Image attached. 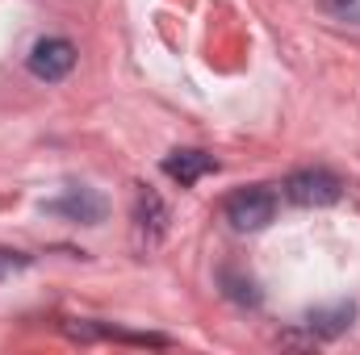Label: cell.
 <instances>
[{"instance_id":"cell-1","label":"cell","mask_w":360,"mask_h":355,"mask_svg":"<svg viewBox=\"0 0 360 355\" xmlns=\"http://www.w3.org/2000/svg\"><path fill=\"white\" fill-rule=\"evenodd\" d=\"M285 196L302 209H327L344 196V184H340V176H331L323 168H302L285 180Z\"/></svg>"},{"instance_id":"cell-2","label":"cell","mask_w":360,"mask_h":355,"mask_svg":"<svg viewBox=\"0 0 360 355\" xmlns=\"http://www.w3.org/2000/svg\"><path fill=\"white\" fill-rule=\"evenodd\" d=\"M272 217H276V192L272 188H239L226 196V222L243 234L264 230Z\"/></svg>"},{"instance_id":"cell-3","label":"cell","mask_w":360,"mask_h":355,"mask_svg":"<svg viewBox=\"0 0 360 355\" xmlns=\"http://www.w3.org/2000/svg\"><path fill=\"white\" fill-rule=\"evenodd\" d=\"M30 76L34 80H46V84H59L63 76H72V67H76V46L68 42V38H42V42H34V51H30Z\"/></svg>"},{"instance_id":"cell-4","label":"cell","mask_w":360,"mask_h":355,"mask_svg":"<svg viewBox=\"0 0 360 355\" xmlns=\"http://www.w3.org/2000/svg\"><path fill=\"white\" fill-rule=\"evenodd\" d=\"M42 209H46V213H59V217H68V222H80V226H101L109 205H105V196L92 192V188H68L59 201H46Z\"/></svg>"},{"instance_id":"cell-5","label":"cell","mask_w":360,"mask_h":355,"mask_svg":"<svg viewBox=\"0 0 360 355\" xmlns=\"http://www.w3.org/2000/svg\"><path fill=\"white\" fill-rule=\"evenodd\" d=\"M134 230L147 234V243H160L164 230H168V209L155 192H139V205H134Z\"/></svg>"},{"instance_id":"cell-6","label":"cell","mask_w":360,"mask_h":355,"mask_svg":"<svg viewBox=\"0 0 360 355\" xmlns=\"http://www.w3.org/2000/svg\"><path fill=\"white\" fill-rule=\"evenodd\" d=\"M218 163L205 155V151H172L168 159H164V172L176 180V184H197L201 176H210Z\"/></svg>"},{"instance_id":"cell-7","label":"cell","mask_w":360,"mask_h":355,"mask_svg":"<svg viewBox=\"0 0 360 355\" xmlns=\"http://www.w3.org/2000/svg\"><path fill=\"white\" fill-rule=\"evenodd\" d=\"M352 318H356V305H352V301H340V305H331V309H310L306 326H310L314 335H323V339H335V335H344V330L352 326Z\"/></svg>"},{"instance_id":"cell-8","label":"cell","mask_w":360,"mask_h":355,"mask_svg":"<svg viewBox=\"0 0 360 355\" xmlns=\"http://www.w3.org/2000/svg\"><path fill=\"white\" fill-rule=\"evenodd\" d=\"M222 293L235 301V305H260V288H256V280L252 276H239L235 267H222Z\"/></svg>"},{"instance_id":"cell-9","label":"cell","mask_w":360,"mask_h":355,"mask_svg":"<svg viewBox=\"0 0 360 355\" xmlns=\"http://www.w3.org/2000/svg\"><path fill=\"white\" fill-rule=\"evenodd\" d=\"M25 264V255H17V251H0V280L13 272V267H21Z\"/></svg>"},{"instance_id":"cell-10","label":"cell","mask_w":360,"mask_h":355,"mask_svg":"<svg viewBox=\"0 0 360 355\" xmlns=\"http://www.w3.org/2000/svg\"><path fill=\"white\" fill-rule=\"evenodd\" d=\"M340 4H352V0H340Z\"/></svg>"}]
</instances>
